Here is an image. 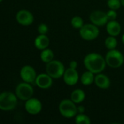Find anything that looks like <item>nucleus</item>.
Segmentation results:
<instances>
[{
  "label": "nucleus",
  "instance_id": "obj_12",
  "mask_svg": "<svg viewBox=\"0 0 124 124\" xmlns=\"http://www.w3.org/2000/svg\"><path fill=\"white\" fill-rule=\"evenodd\" d=\"M63 80L68 86L75 85L78 80V73L75 68H69L67 69L63 75Z\"/></svg>",
  "mask_w": 124,
  "mask_h": 124
},
{
  "label": "nucleus",
  "instance_id": "obj_20",
  "mask_svg": "<svg viewBox=\"0 0 124 124\" xmlns=\"http://www.w3.org/2000/svg\"><path fill=\"white\" fill-rule=\"evenodd\" d=\"M105 46L108 49L110 50V49H114L116 47V46L118 44V42H117L116 39L114 36H111L108 37L106 39V40L105 41Z\"/></svg>",
  "mask_w": 124,
  "mask_h": 124
},
{
  "label": "nucleus",
  "instance_id": "obj_29",
  "mask_svg": "<svg viewBox=\"0 0 124 124\" xmlns=\"http://www.w3.org/2000/svg\"><path fill=\"white\" fill-rule=\"evenodd\" d=\"M121 4H122V5L124 6V0H121Z\"/></svg>",
  "mask_w": 124,
  "mask_h": 124
},
{
  "label": "nucleus",
  "instance_id": "obj_6",
  "mask_svg": "<svg viewBox=\"0 0 124 124\" xmlns=\"http://www.w3.org/2000/svg\"><path fill=\"white\" fill-rule=\"evenodd\" d=\"M100 33L97 26L94 24H86L80 28V35L82 39L86 41L95 39Z\"/></svg>",
  "mask_w": 124,
  "mask_h": 124
},
{
  "label": "nucleus",
  "instance_id": "obj_15",
  "mask_svg": "<svg viewBox=\"0 0 124 124\" xmlns=\"http://www.w3.org/2000/svg\"><path fill=\"white\" fill-rule=\"evenodd\" d=\"M49 44V38L44 35V34H40L38 36L34 41L35 46L40 50H44L47 48Z\"/></svg>",
  "mask_w": 124,
  "mask_h": 124
},
{
  "label": "nucleus",
  "instance_id": "obj_28",
  "mask_svg": "<svg viewBox=\"0 0 124 124\" xmlns=\"http://www.w3.org/2000/svg\"><path fill=\"white\" fill-rule=\"evenodd\" d=\"M122 42H123V44H124V34L123 35V36H122Z\"/></svg>",
  "mask_w": 124,
  "mask_h": 124
},
{
  "label": "nucleus",
  "instance_id": "obj_1",
  "mask_svg": "<svg viewBox=\"0 0 124 124\" xmlns=\"http://www.w3.org/2000/svg\"><path fill=\"white\" fill-rule=\"evenodd\" d=\"M84 65L86 68L94 73H100L104 70L106 66V60L104 57L97 53H90L84 58Z\"/></svg>",
  "mask_w": 124,
  "mask_h": 124
},
{
  "label": "nucleus",
  "instance_id": "obj_16",
  "mask_svg": "<svg viewBox=\"0 0 124 124\" xmlns=\"http://www.w3.org/2000/svg\"><path fill=\"white\" fill-rule=\"evenodd\" d=\"M121 25L116 20H110L107 25V31L108 33L113 36H116L121 33Z\"/></svg>",
  "mask_w": 124,
  "mask_h": 124
},
{
  "label": "nucleus",
  "instance_id": "obj_7",
  "mask_svg": "<svg viewBox=\"0 0 124 124\" xmlns=\"http://www.w3.org/2000/svg\"><path fill=\"white\" fill-rule=\"evenodd\" d=\"M15 94L21 100H28L33 96V89L29 83H20L16 87Z\"/></svg>",
  "mask_w": 124,
  "mask_h": 124
},
{
  "label": "nucleus",
  "instance_id": "obj_2",
  "mask_svg": "<svg viewBox=\"0 0 124 124\" xmlns=\"http://www.w3.org/2000/svg\"><path fill=\"white\" fill-rule=\"evenodd\" d=\"M17 97L9 92H4L0 95V109L4 111L13 110L17 104Z\"/></svg>",
  "mask_w": 124,
  "mask_h": 124
},
{
  "label": "nucleus",
  "instance_id": "obj_10",
  "mask_svg": "<svg viewBox=\"0 0 124 124\" xmlns=\"http://www.w3.org/2000/svg\"><path fill=\"white\" fill-rule=\"evenodd\" d=\"M17 21L22 25H29L33 21V16L32 13L28 10H20L16 15Z\"/></svg>",
  "mask_w": 124,
  "mask_h": 124
},
{
  "label": "nucleus",
  "instance_id": "obj_11",
  "mask_svg": "<svg viewBox=\"0 0 124 124\" xmlns=\"http://www.w3.org/2000/svg\"><path fill=\"white\" fill-rule=\"evenodd\" d=\"M90 20L92 23L97 26H102L107 23L108 18L107 13H105L102 11H94L90 15Z\"/></svg>",
  "mask_w": 124,
  "mask_h": 124
},
{
  "label": "nucleus",
  "instance_id": "obj_24",
  "mask_svg": "<svg viewBox=\"0 0 124 124\" xmlns=\"http://www.w3.org/2000/svg\"><path fill=\"white\" fill-rule=\"evenodd\" d=\"M38 31L39 33V34H44L46 35V33L48 32V27L46 24L42 23L40 24L38 27Z\"/></svg>",
  "mask_w": 124,
  "mask_h": 124
},
{
  "label": "nucleus",
  "instance_id": "obj_25",
  "mask_svg": "<svg viewBox=\"0 0 124 124\" xmlns=\"http://www.w3.org/2000/svg\"><path fill=\"white\" fill-rule=\"evenodd\" d=\"M107 16L108 20H114L116 17H117V13L116 12V10L114 9H110L107 12Z\"/></svg>",
  "mask_w": 124,
  "mask_h": 124
},
{
  "label": "nucleus",
  "instance_id": "obj_26",
  "mask_svg": "<svg viewBox=\"0 0 124 124\" xmlns=\"http://www.w3.org/2000/svg\"><path fill=\"white\" fill-rule=\"evenodd\" d=\"M77 65H78L77 62H76V61H74V60H73V61H71V62H70V68H75V69H76Z\"/></svg>",
  "mask_w": 124,
  "mask_h": 124
},
{
  "label": "nucleus",
  "instance_id": "obj_9",
  "mask_svg": "<svg viewBox=\"0 0 124 124\" xmlns=\"http://www.w3.org/2000/svg\"><path fill=\"white\" fill-rule=\"evenodd\" d=\"M25 108L26 111L31 115H36L41 110L42 105L41 102L36 98H30L26 100Z\"/></svg>",
  "mask_w": 124,
  "mask_h": 124
},
{
  "label": "nucleus",
  "instance_id": "obj_27",
  "mask_svg": "<svg viewBox=\"0 0 124 124\" xmlns=\"http://www.w3.org/2000/svg\"><path fill=\"white\" fill-rule=\"evenodd\" d=\"M77 109H78V113H84L85 108H84V106H79V107L77 108Z\"/></svg>",
  "mask_w": 124,
  "mask_h": 124
},
{
  "label": "nucleus",
  "instance_id": "obj_13",
  "mask_svg": "<svg viewBox=\"0 0 124 124\" xmlns=\"http://www.w3.org/2000/svg\"><path fill=\"white\" fill-rule=\"evenodd\" d=\"M35 84L41 89H46L52 85V78L47 73L40 74L36 77Z\"/></svg>",
  "mask_w": 124,
  "mask_h": 124
},
{
  "label": "nucleus",
  "instance_id": "obj_21",
  "mask_svg": "<svg viewBox=\"0 0 124 124\" xmlns=\"http://www.w3.org/2000/svg\"><path fill=\"white\" fill-rule=\"evenodd\" d=\"M76 123L77 124H90L91 121L87 116L80 113L76 117Z\"/></svg>",
  "mask_w": 124,
  "mask_h": 124
},
{
  "label": "nucleus",
  "instance_id": "obj_23",
  "mask_svg": "<svg viewBox=\"0 0 124 124\" xmlns=\"http://www.w3.org/2000/svg\"><path fill=\"white\" fill-rule=\"evenodd\" d=\"M121 0H108V5L110 9L117 10L120 8L121 5Z\"/></svg>",
  "mask_w": 124,
  "mask_h": 124
},
{
  "label": "nucleus",
  "instance_id": "obj_14",
  "mask_svg": "<svg viewBox=\"0 0 124 124\" xmlns=\"http://www.w3.org/2000/svg\"><path fill=\"white\" fill-rule=\"evenodd\" d=\"M94 81L96 85L100 89H108L110 86V81L109 78L104 74L99 73L98 75H97V76L94 78Z\"/></svg>",
  "mask_w": 124,
  "mask_h": 124
},
{
  "label": "nucleus",
  "instance_id": "obj_19",
  "mask_svg": "<svg viewBox=\"0 0 124 124\" xmlns=\"http://www.w3.org/2000/svg\"><path fill=\"white\" fill-rule=\"evenodd\" d=\"M53 57H54V53L49 49H45L41 53V59L44 62L46 63L49 62L50 61L53 60Z\"/></svg>",
  "mask_w": 124,
  "mask_h": 124
},
{
  "label": "nucleus",
  "instance_id": "obj_5",
  "mask_svg": "<svg viewBox=\"0 0 124 124\" xmlns=\"http://www.w3.org/2000/svg\"><path fill=\"white\" fill-rule=\"evenodd\" d=\"M106 63L111 68H118L121 67L124 61L123 54L118 51L114 49H110L106 54L105 57Z\"/></svg>",
  "mask_w": 124,
  "mask_h": 124
},
{
  "label": "nucleus",
  "instance_id": "obj_3",
  "mask_svg": "<svg viewBox=\"0 0 124 124\" xmlns=\"http://www.w3.org/2000/svg\"><path fill=\"white\" fill-rule=\"evenodd\" d=\"M59 110L62 116L68 118L74 117L78 113V109L75 102L71 100H70L68 99L61 101L59 105Z\"/></svg>",
  "mask_w": 124,
  "mask_h": 124
},
{
  "label": "nucleus",
  "instance_id": "obj_17",
  "mask_svg": "<svg viewBox=\"0 0 124 124\" xmlns=\"http://www.w3.org/2000/svg\"><path fill=\"white\" fill-rule=\"evenodd\" d=\"M70 98L71 100L73 101L76 104L81 103L85 99V93L81 89H76L72 92Z\"/></svg>",
  "mask_w": 124,
  "mask_h": 124
},
{
  "label": "nucleus",
  "instance_id": "obj_4",
  "mask_svg": "<svg viewBox=\"0 0 124 124\" xmlns=\"http://www.w3.org/2000/svg\"><path fill=\"white\" fill-rule=\"evenodd\" d=\"M46 71L52 78H59L64 75L65 67L59 60H52L46 64Z\"/></svg>",
  "mask_w": 124,
  "mask_h": 124
},
{
  "label": "nucleus",
  "instance_id": "obj_22",
  "mask_svg": "<svg viewBox=\"0 0 124 124\" xmlns=\"http://www.w3.org/2000/svg\"><path fill=\"white\" fill-rule=\"evenodd\" d=\"M71 24L73 28H81L84 25V21L83 19L80 17H74L71 20Z\"/></svg>",
  "mask_w": 124,
  "mask_h": 124
},
{
  "label": "nucleus",
  "instance_id": "obj_18",
  "mask_svg": "<svg viewBox=\"0 0 124 124\" xmlns=\"http://www.w3.org/2000/svg\"><path fill=\"white\" fill-rule=\"evenodd\" d=\"M94 80V73L89 70L83 73V75L81 76V83L85 85V86H89L91 85L92 84V82Z\"/></svg>",
  "mask_w": 124,
  "mask_h": 124
},
{
  "label": "nucleus",
  "instance_id": "obj_8",
  "mask_svg": "<svg viewBox=\"0 0 124 124\" xmlns=\"http://www.w3.org/2000/svg\"><path fill=\"white\" fill-rule=\"evenodd\" d=\"M20 77L23 81L33 84L35 83L36 79V73L34 68L30 65H25L20 70Z\"/></svg>",
  "mask_w": 124,
  "mask_h": 124
},
{
  "label": "nucleus",
  "instance_id": "obj_30",
  "mask_svg": "<svg viewBox=\"0 0 124 124\" xmlns=\"http://www.w3.org/2000/svg\"><path fill=\"white\" fill-rule=\"evenodd\" d=\"M0 1H3V0H0Z\"/></svg>",
  "mask_w": 124,
  "mask_h": 124
}]
</instances>
